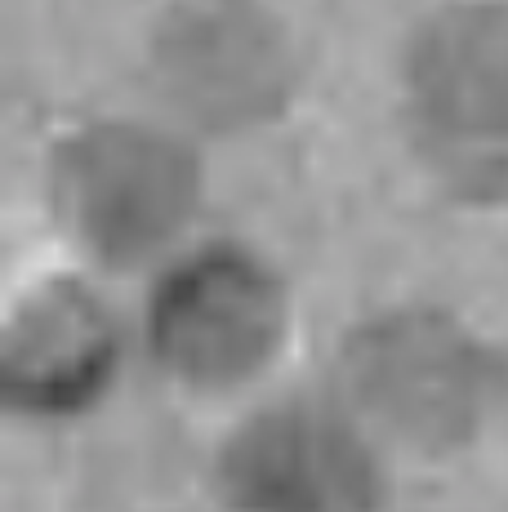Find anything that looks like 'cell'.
<instances>
[{
  "label": "cell",
  "mask_w": 508,
  "mask_h": 512,
  "mask_svg": "<svg viewBox=\"0 0 508 512\" xmlns=\"http://www.w3.org/2000/svg\"><path fill=\"white\" fill-rule=\"evenodd\" d=\"M54 214L99 268H139L179 245L197 214V161L174 134L103 121L54 156Z\"/></svg>",
  "instance_id": "1"
},
{
  "label": "cell",
  "mask_w": 508,
  "mask_h": 512,
  "mask_svg": "<svg viewBox=\"0 0 508 512\" xmlns=\"http://www.w3.org/2000/svg\"><path fill=\"white\" fill-rule=\"evenodd\" d=\"M410 125L459 192H508V5L464 0L419 27L406 67Z\"/></svg>",
  "instance_id": "2"
},
{
  "label": "cell",
  "mask_w": 508,
  "mask_h": 512,
  "mask_svg": "<svg viewBox=\"0 0 508 512\" xmlns=\"http://www.w3.org/2000/svg\"><path fill=\"white\" fill-rule=\"evenodd\" d=\"M491 361L442 317H388L344 352V406L375 441L442 450L486 410Z\"/></svg>",
  "instance_id": "3"
},
{
  "label": "cell",
  "mask_w": 508,
  "mask_h": 512,
  "mask_svg": "<svg viewBox=\"0 0 508 512\" xmlns=\"http://www.w3.org/2000/svg\"><path fill=\"white\" fill-rule=\"evenodd\" d=\"M286 294L268 268L237 250L188 254L165 272L152 299L148 339L174 383L237 392L277 357Z\"/></svg>",
  "instance_id": "4"
},
{
  "label": "cell",
  "mask_w": 508,
  "mask_h": 512,
  "mask_svg": "<svg viewBox=\"0 0 508 512\" xmlns=\"http://www.w3.org/2000/svg\"><path fill=\"white\" fill-rule=\"evenodd\" d=\"M223 481L241 512H375V437L348 406L290 401L232 437Z\"/></svg>",
  "instance_id": "5"
},
{
  "label": "cell",
  "mask_w": 508,
  "mask_h": 512,
  "mask_svg": "<svg viewBox=\"0 0 508 512\" xmlns=\"http://www.w3.org/2000/svg\"><path fill=\"white\" fill-rule=\"evenodd\" d=\"M165 98L179 116L210 130H237L268 116L286 94V41L246 5L183 14L161 45Z\"/></svg>",
  "instance_id": "6"
},
{
  "label": "cell",
  "mask_w": 508,
  "mask_h": 512,
  "mask_svg": "<svg viewBox=\"0 0 508 512\" xmlns=\"http://www.w3.org/2000/svg\"><path fill=\"white\" fill-rule=\"evenodd\" d=\"M112 352V321L99 312V299L90 290L41 285L9 326L5 379L32 406L63 410L103 379Z\"/></svg>",
  "instance_id": "7"
}]
</instances>
